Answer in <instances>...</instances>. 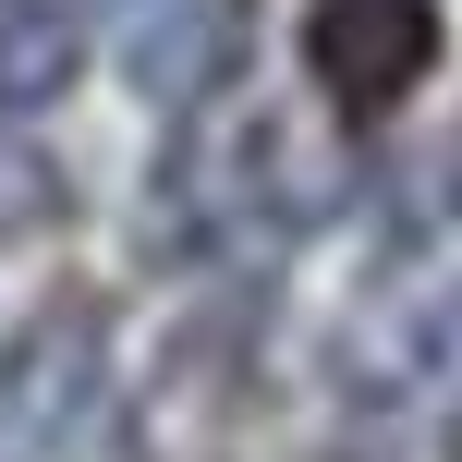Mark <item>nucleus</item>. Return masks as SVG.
<instances>
[{
  "label": "nucleus",
  "mask_w": 462,
  "mask_h": 462,
  "mask_svg": "<svg viewBox=\"0 0 462 462\" xmlns=\"http://www.w3.org/2000/svg\"><path fill=\"white\" fill-rule=\"evenodd\" d=\"M49 73H61V24H13V37H0V97L49 86Z\"/></svg>",
  "instance_id": "nucleus-1"
}]
</instances>
